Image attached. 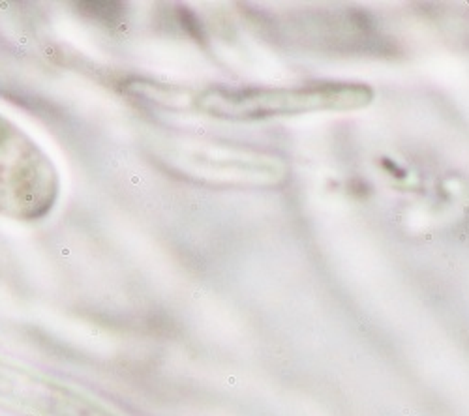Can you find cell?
Returning <instances> with one entry per match:
<instances>
[{
	"label": "cell",
	"mask_w": 469,
	"mask_h": 416,
	"mask_svg": "<svg viewBox=\"0 0 469 416\" xmlns=\"http://www.w3.org/2000/svg\"><path fill=\"white\" fill-rule=\"evenodd\" d=\"M173 167L184 165L186 173L197 177H241V175H274V169H267V165L259 160H246L244 156H231L229 151L207 149L203 152H169L166 160Z\"/></svg>",
	"instance_id": "2"
},
{
	"label": "cell",
	"mask_w": 469,
	"mask_h": 416,
	"mask_svg": "<svg viewBox=\"0 0 469 416\" xmlns=\"http://www.w3.org/2000/svg\"><path fill=\"white\" fill-rule=\"evenodd\" d=\"M372 100L360 85H321L298 90L212 92L203 98V109L226 116H272L318 109H357Z\"/></svg>",
	"instance_id": "1"
},
{
	"label": "cell",
	"mask_w": 469,
	"mask_h": 416,
	"mask_svg": "<svg viewBox=\"0 0 469 416\" xmlns=\"http://www.w3.org/2000/svg\"><path fill=\"white\" fill-rule=\"evenodd\" d=\"M81 8H89L85 12H89L92 17L96 19H104L105 23H117L120 17V6L115 2H89V4H81Z\"/></svg>",
	"instance_id": "3"
}]
</instances>
